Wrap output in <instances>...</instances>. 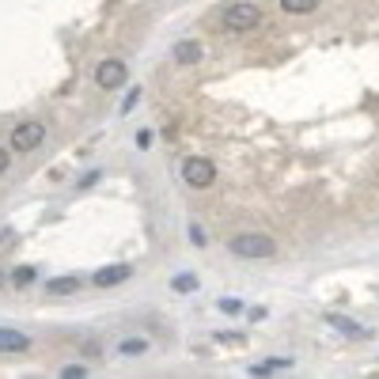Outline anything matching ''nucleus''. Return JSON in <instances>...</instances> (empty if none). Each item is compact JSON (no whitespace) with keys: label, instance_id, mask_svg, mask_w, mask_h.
<instances>
[{"label":"nucleus","instance_id":"1","mask_svg":"<svg viewBox=\"0 0 379 379\" xmlns=\"http://www.w3.org/2000/svg\"><path fill=\"white\" fill-rule=\"evenodd\" d=\"M228 251L239 254V258H273L277 243L270 236H262V231H243V236L228 239Z\"/></svg>","mask_w":379,"mask_h":379},{"label":"nucleus","instance_id":"2","mask_svg":"<svg viewBox=\"0 0 379 379\" xmlns=\"http://www.w3.org/2000/svg\"><path fill=\"white\" fill-rule=\"evenodd\" d=\"M262 23V8L254 0H236V4L224 8V27L228 31H251Z\"/></svg>","mask_w":379,"mask_h":379},{"label":"nucleus","instance_id":"3","mask_svg":"<svg viewBox=\"0 0 379 379\" xmlns=\"http://www.w3.org/2000/svg\"><path fill=\"white\" fill-rule=\"evenodd\" d=\"M182 178H186V186L205 190V186L216 182V163L205 160V155H190V160L182 163Z\"/></svg>","mask_w":379,"mask_h":379},{"label":"nucleus","instance_id":"4","mask_svg":"<svg viewBox=\"0 0 379 379\" xmlns=\"http://www.w3.org/2000/svg\"><path fill=\"white\" fill-rule=\"evenodd\" d=\"M42 141H46V126H42V121H19L12 129V148L16 152H35Z\"/></svg>","mask_w":379,"mask_h":379},{"label":"nucleus","instance_id":"5","mask_svg":"<svg viewBox=\"0 0 379 379\" xmlns=\"http://www.w3.org/2000/svg\"><path fill=\"white\" fill-rule=\"evenodd\" d=\"M129 80V69H126V61H99V69H95V84L103 87V92H114V87H121Z\"/></svg>","mask_w":379,"mask_h":379},{"label":"nucleus","instance_id":"6","mask_svg":"<svg viewBox=\"0 0 379 379\" xmlns=\"http://www.w3.org/2000/svg\"><path fill=\"white\" fill-rule=\"evenodd\" d=\"M129 277H133V265L118 262V265L99 270V273H95V285H99V288H114V285H121V281H129Z\"/></svg>","mask_w":379,"mask_h":379},{"label":"nucleus","instance_id":"7","mask_svg":"<svg viewBox=\"0 0 379 379\" xmlns=\"http://www.w3.org/2000/svg\"><path fill=\"white\" fill-rule=\"evenodd\" d=\"M23 349H31L27 334H19L12 326H0V353H23Z\"/></svg>","mask_w":379,"mask_h":379},{"label":"nucleus","instance_id":"8","mask_svg":"<svg viewBox=\"0 0 379 379\" xmlns=\"http://www.w3.org/2000/svg\"><path fill=\"white\" fill-rule=\"evenodd\" d=\"M205 57V50H202V42H178V46H175V61L178 65H197V61H202Z\"/></svg>","mask_w":379,"mask_h":379},{"label":"nucleus","instance_id":"9","mask_svg":"<svg viewBox=\"0 0 379 379\" xmlns=\"http://www.w3.org/2000/svg\"><path fill=\"white\" fill-rule=\"evenodd\" d=\"M46 292H50V296H69V292H80V277H53V281H46Z\"/></svg>","mask_w":379,"mask_h":379},{"label":"nucleus","instance_id":"10","mask_svg":"<svg viewBox=\"0 0 379 379\" xmlns=\"http://www.w3.org/2000/svg\"><path fill=\"white\" fill-rule=\"evenodd\" d=\"M285 368H292V356H273V361L251 364V375H270V372H285Z\"/></svg>","mask_w":379,"mask_h":379},{"label":"nucleus","instance_id":"11","mask_svg":"<svg viewBox=\"0 0 379 379\" xmlns=\"http://www.w3.org/2000/svg\"><path fill=\"white\" fill-rule=\"evenodd\" d=\"M281 8L288 16H307V12H315V8H319V0H281Z\"/></svg>","mask_w":379,"mask_h":379},{"label":"nucleus","instance_id":"12","mask_svg":"<svg viewBox=\"0 0 379 379\" xmlns=\"http://www.w3.org/2000/svg\"><path fill=\"white\" fill-rule=\"evenodd\" d=\"M118 353L121 356H144V353H148V341H144V338H126L118 345Z\"/></svg>","mask_w":379,"mask_h":379},{"label":"nucleus","instance_id":"13","mask_svg":"<svg viewBox=\"0 0 379 379\" xmlns=\"http://www.w3.org/2000/svg\"><path fill=\"white\" fill-rule=\"evenodd\" d=\"M330 326L334 330H341V334H353V338H364V330L356 326L353 319H341V315H330Z\"/></svg>","mask_w":379,"mask_h":379},{"label":"nucleus","instance_id":"14","mask_svg":"<svg viewBox=\"0 0 379 379\" xmlns=\"http://www.w3.org/2000/svg\"><path fill=\"white\" fill-rule=\"evenodd\" d=\"M171 288H175V292H194V288H197V277H194V273H178L175 281H171Z\"/></svg>","mask_w":379,"mask_h":379},{"label":"nucleus","instance_id":"15","mask_svg":"<svg viewBox=\"0 0 379 379\" xmlns=\"http://www.w3.org/2000/svg\"><path fill=\"white\" fill-rule=\"evenodd\" d=\"M190 243H194V247H205V243H209V236H205V231L197 228V224H190Z\"/></svg>","mask_w":379,"mask_h":379},{"label":"nucleus","instance_id":"16","mask_svg":"<svg viewBox=\"0 0 379 379\" xmlns=\"http://www.w3.org/2000/svg\"><path fill=\"white\" fill-rule=\"evenodd\" d=\"M61 375H65V379H84V375H87V368H84V364H69Z\"/></svg>","mask_w":379,"mask_h":379},{"label":"nucleus","instance_id":"17","mask_svg":"<svg viewBox=\"0 0 379 379\" xmlns=\"http://www.w3.org/2000/svg\"><path fill=\"white\" fill-rule=\"evenodd\" d=\"M35 281V270H31V265H23V270L16 273V285H31Z\"/></svg>","mask_w":379,"mask_h":379},{"label":"nucleus","instance_id":"18","mask_svg":"<svg viewBox=\"0 0 379 379\" xmlns=\"http://www.w3.org/2000/svg\"><path fill=\"white\" fill-rule=\"evenodd\" d=\"M137 99H141V87H137V92H129V95H126V103H121V114H126V110H133V106H137Z\"/></svg>","mask_w":379,"mask_h":379},{"label":"nucleus","instance_id":"19","mask_svg":"<svg viewBox=\"0 0 379 379\" xmlns=\"http://www.w3.org/2000/svg\"><path fill=\"white\" fill-rule=\"evenodd\" d=\"M137 144H141V148H152V133L141 129V133H137Z\"/></svg>","mask_w":379,"mask_h":379},{"label":"nucleus","instance_id":"20","mask_svg":"<svg viewBox=\"0 0 379 379\" xmlns=\"http://www.w3.org/2000/svg\"><path fill=\"white\" fill-rule=\"evenodd\" d=\"M220 307H224V311H231V315H236V311H239L243 304H239V300H220Z\"/></svg>","mask_w":379,"mask_h":379},{"label":"nucleus","instance_id":"21","mask_svg":"<svg viewBox=\"0 0 379 379\" xmlns=\"http://www.w3.org/2000/svg\"><path fill=\"white\" fill-rule=\"evenodd\" d=\"M4 171H8V152L0 148V175H4Z\"/></svg>","mask_w":379,"mask_h":379}]
</instances>
